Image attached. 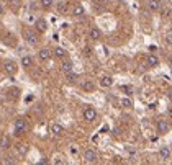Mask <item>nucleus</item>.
<instances>
[{"label": "nucleus", "mask_w": 172, "mask_h": 165, "mask_svg": "<svg viewBox=\"0 0 172 165\" xmlns=\"http://www.w3.org/2000/svg\"><path fill=\"white\" fill-rule=\"evenodd\" d=\"M28 129V123L25 118H17L15 119V124H13V132H15L17 136H21L23 132H26Z\"/></svg>", "instance_id": "f257e3e1"}, {"label": "nucleus", "mask_w": 172, "mask_h": 165, "mask_svg": "<svg viewBox=\"0 0 172 165\" xmlns=\"http://www.w3.org/2000/svg\"><path fill=\"white\" fill-rule=\"evenodd\" d=\"M23 39H25L30 46H36L38 41H39L38 33L33 31V30H23Z\"/></svg>", "instance_id": "f03ea898"}, {"label": "nucleus", "mask_w": 172, "mask_h": 165, "mask_svg": "<svg viewBox=\"0 0 172 165\" xmlns=\"http://www.w3.org/2000/svg\"><path fill=\"white\" fill-rule=\"evenodd\" d=\"M82 116H84V119L87 121V123H92V121H95V119H97L98 113H97V110L94 108V106H87V108H84Z\"/></svg>", "instance_id": "7ed1b4c3"}, {"label": "nucleus", "mask_w": 172, "mask_h": 165, "mask_svg": "<svg viewBox=\"0 0 172 165\" xmlns=\"http://www.w3.org/2000/svg\"><path fill=\"white\" fill-rule=\"evenodd\" d=\"M3 70L8 75H15L18 72V66H17V62L15 61H12V59H7L3 61Z\"/></svg>", "instance_id": "20e7f679"}, {"label": "nucleus", "mask_w": 172, "mask_h": 165, "mask_svg": "<svg viewBox=\"0 0 172 165\" xmlns=\"http://www.w3.org/2000/svg\"><path fill=\"white\" fill-rule=\"evenodd\" d=\"M156 128H157V132H161V134H167V132H169V129H170V124H169V121H167V119H157Z\"/></svg>", "instance_id": "39448f33"}, {"label": "nucleus", "mask_w": 172, "mask_h": 165, "mask_svg": "<svg viewBox=\"0 0 172 165\" xmlns=\"http://www.w3.org/2000/svg\"><path fill=\"white\" fill-rule=\"evenodd\" d=\"M84 162L85 163H94V162H97V152L94 149H87L84 152Z\"/></svg>", "instance_id": "423d86ee"}, {"label": "nucleus", "mask_w": 172, "mask_h": 165, "mask_svg": "<svg viewBox=\"0 0 172 165\" xmlns=\"http://www.w3.org/2000/svg\"><path fill=\"white\" fill-rule=\"evenodd\" d=\"M51 56H53V51L49 48H43V49H39V51H38V59L43 61V62L49 61V59H51Z\"/></svg>", "instance_id": "0eeeda50"}, {"label": "nucleus", "mask_w": 172, "mask_h": 165, "mask_svg": "<svg viewBox=\"0 0 172 165\" xmlns=\"http://www.w3.org/2000/svg\"><path fill=\"white\" fill-rule=\"evenodd\" d=\"M34 28L39 31V33H44L48 30V21L44 18H38L36 20V23H34Z\"/></svg>", "instance_id": "6e6552de"}, {"label": "nucleus", "mask_w": 172, "mask_h": 165, "mask_svg": "<svg viewBox=\"0 0 172 165\" xmlns=\"http://www.w3.org/2000/svg\"><path fill=\"white\" fill-rule=\"evenodd\" d=\"M112 85H113V77L103 75L102 78H100V87H102V88H110Z\"/></svg>", "instance_id": "1a4fd4ad"}, {"label": "nucleus", "mask_w": 172, "mask_h": 165, "mask_svg": "<svg viewBox=\"0 0 172 165\" xmlns=\"http://www.w3.org/2000/svg\"><path fill=\"white\" fill-rule=\"evenodd\" d=\"M3 42H5V44L8 46V48H15V46H17V38L13 36V34L7 33L5 36H3Z\"/></svg>", "instance_id": "9d476101"}, {"label": "nucleus", "mask_w": 172, "mask_h": 165, "mask_svg": "<svg viewBox=\"0 0 172 165\" xmlns=\"http://www.w3.org/2000/svg\"><path fill=\"white\" fill-rule=\"evenodd\" d=\"M89 38H90V41H98L100 38H102V31H100L98 28H90L89 30Z\"/></svg>", "instance_id": "9b49d317"}, {"label": "nucleus", "mask_w": 172, "mask_h": 165, "mask_svg": "<svg viewBox=\"0 0 172 165\" xmlns=\"http://www.w3.org/2000/svg\"><path fill=\"white\" fill-rule=\"evenodd\" d=\"M148 8L151 12H159L161 10V0H148Z\"/></svg>", "instance_id": "f8f14e48"}, {"label": "nucleus", "mask_w": 172, "mask_h": 165, "mask_svg": "<svg viewBox=\"0 0 172 165\" xmlns=\"http://www.w3.org/2000/svg\"><path fill=\"white\" fill-rule=\"evenodd\" d=\"M77 80H79V75H77L76 72H72V70H69V72H66V82H67L69 85H74V83H77Z\"/></svg>", "instance_id": "ddd939ff"}, {"label": "nucleus", "mask_w": 172, "mask_h": 165, "mask_svg": "<svg viewBox=\"0 0 172 165\" xmlns=\"http://www.w3.org/2000/svg\"><path fill=\"white\" fill-rule=\"evenodd\" d=\"M72 67H74L72 61H69V59H66V57H64V59H62V64H61V69H62V72L66 74V72H69V70H72Z\"/></svg>", "instance_id": "4468645a"}, {"label": "nucleus", "mask_w": 172, "mask_h": 165, "mask_svg": "<svg viewBox=\"0 0 172 165\" xmlns=\"http://www.w3.org/2000/svg\"><path fill=\"white\" fill-rule=\"evenodd\" d=\"M159 157H161L162 160H169L170 157H172L170 149H169V147H161V150H159Z\"/></svg>", "instance_id": "2eb2a0df"}, {"label": "nucleus", "mask_w": 172, "mask_h": 165, "mask_svg": "<svg viewBox=\"0 0 172 165\" xmlns=\"http://www.w3.org/2000/svg\"><path fill=\"white\" fill-rule=\"evenodd\" d=\"M148 66L149 67L159 66V57H157L156 54H148Z\"/></svg>", "instance_id": "dca6fc26"}, {"label": "nucleus", "mask_w": 172, "mask_h": 165, "mask_svg": "<svg viewBox=\"0 0 172 165\" xmlns=\"http://www.w3.org/2000/svg\"><path fill=\"white\" fill-rule=\"evenodd\" d=\"M82 90H84V92H94V90H95L94 80H84V82H82Z\"/></svg>", "instance_id": "f3484780"}, {"label": "nucleus", "mask_w": 172, "mask_h": 165, "mask_svg": "<svg viewBox=\"0 0 172 165\" xmlns=\"http://www.w3.org/2000/svg\"><path fill=\"white\" fill-rule=\"evenodd\" d=\"M31 66H33V59H31V56H23V57H21V67L30 69Z\"/></svg>", "instance_id": "a211bd4d"}, {"label": "nucleus", "mask_w": 172, "mask_h": 165, "mask_svg": "<svg viewBox=\"0 0 172 165\" xmlns=\"http://www.w3.org/2000/svg\"><path fill=\"white\" fill-rule=\"evenodd\" d=\"M53 54H54L56 57H59V59H64V57L67 56L66 49H62V48H54V49H53Z\"/></svg>", "instance_id": "6ab92c4d"}, {"label": "nucleus", "mask_w": 172, "mask_h": 165, "mask_svg": "<svg viewBox=\"0 0 172 165\" xmlns=\"http://www.w3.org/2000/svg\"><path fill=\"white\" fill-rule=\"evenodd\" d=\"M51 132H53V134H56V136H59V134H62V132H64V128H62L61 124L54 123V124L51 126Z\"/></svg>", "instance_id": "aec40b11"}, {"label": "nucleus", "mask_w": 172, "mask_h": 165, "mask_svg": "<svg viewBox=\"0 0 172 165\" xmlns=\"http://www.w3.org/2000/svg\"><path fill=\"white\" fill-rule=\"evenodd\" d=\"M72 15H74V17H82V15H84V7H82V5H76Z\"/></svg>", "instance_id": "412c9836"}, {"label": "nucleus", "mask_w": 172, "mask_h": 165, "mask_svg": "<svg viewBox=\"0 0 172 165\" xmlns=\"http://www.w3.org/2000/svg\"><path fill=\"white\" fill-rule=\"evenodd\" d=\"M121 106H123V108H133V100L131 98H123L121 100Z\"/></svg>", "instance_id": "4be33fe9"}, {"label": "nucleus", "mask_w": 172, "mask_h": 165, "mask_svg": "<svg viewBox=\"0 0 172 165\" xmlns=\"http://www.w3.org/2000/svg\"><path fill=\"white\" fill-rule=\"evenodd\" d=\"M39 2H41V7L44 10H49L53 7V0H39Z\"/></svg>", "instance_id": "5701e85b"}, {"label": "nucleus", "mask_w": 172, "mask_h": 165, "mask_svg": "<svg viewBox=\"0 0 172 165\" xmlns=\"http://www.w3.org/2000/svg\"><path fill=\"white\" fill-rule=\"evenodd\" d=\"M166 39H167L169 44H172V31H169V33L166 34Z\"/></svg>", "instance_id": "b1692460"}, {"label": "nucleus", "mask_w": 172, "mask_h": 165, "mask_svg": "<svg viewBox=\"0 0 172 165\" xmlns=\"http://www.w3.org/2000/svg\"><path fill=\"white\" fill-rule=\"evenodd\" d=\"M3 13H5V7L0 3V15H3Z\"/></svg>", "instance_id": "393cba45"}, {"label": "nucleus", "mask_w": 172, "mask_h": 165, "mask_svg": "<svg viewBox=\"0 0 172 165\" xmlns=\"http://www.w3.org/2000/svg\"><path fill=\"white\" fill-rule=\"evenodd\" d=\"M125 92H128V95H131V87H123Z\"/></svg>", "instance_id": "a878e982"}, {"label": "nucleus", "mask_w": 172, "mask_h": 165, "mask_svg": "<svg viewBox=\"0 0 172 165\" xmlns=\"http://www.w3.org/2000/svg\"><path fill=\"white\" fill-rule=\"evenodd\" d=\"M169 64H170V66H172V54L169 56Z\"/></svg>", "instance_id": "bb28decb"}, {"label": "nucleus", "mask_w": 172, "mask_h": 165, "mask_svg": "<svg viewBox=\"0 0 172 165\" xmlns=\"http://www.w3.org/2000/svg\"><path fill=\"white\" fill-rule=\"evenodd\" d=\"M170 98H172V90H170Z\"/></svg>", "instance_id": "cd10ccee"}]
</instances>
